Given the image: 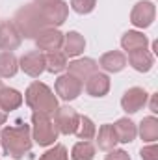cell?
Instances as JSON below:
<instances>
[{
  "label": "cell",
  "mask_w": 158,
  "mask_h": 160,
  "mask_svg": "<svg viewBox=\"0 0 158 160\" xmlns=\"http://www.w3.org/2000/svg\"><path fill=\"white\" fill-rule=\"evenodd\" d=\"M58 2H62V0H34V4L43 9V8H50V6H54V4H58Z\"/></svg>",
  "instance_id": "31"
},
{
  "label": "cell",
  "mask_w": 158,
  "mask_h": 160,
  "mask_svg": "<svg viewBox=\"0 0 158 160\" xmlns=\"http://www.w3.org/2000/svg\"><path fill=\"white\" fill-rule=\"evenodd\" d=\"M36 45L39 50H47V52H52V50H60L62 45H63V34L58 30V28H45L41 34H37L36 38Z\"/></svg>",
  "instance_id": "11"
},
{
  "label": "cell",
  "mask_w": 158,
  "mask_h": 160,
  "mask_svg": "<svg viewBox=\"0 0 158 160\" xmlns=\"http://www.w3.org/2000/svg\"><path fill=\"white\" fill-rule=\"evenodd\" d=\"M71 158L73 160H93L95 158V145L91 142H86V140L75 143V147L71 151Z\"/></svg>",
  "instance_id": "25"
},
{
  "label": "cell",
  "mask_w": 158,
  "mask_h": 160,
  "mask_svg": "<svg viewBox=\"0 0 158 160\" xmlns=\"http://www.w3.org/2000/svg\"><path fill=\"white\" fill-rule=\"evenodd\" d=\"M13 24L19 30L21 38H24V39H36L37 34H41L45 28H50L43 11L36 4H26L21 9H17V13L13 17Z\"/></svg>",
  "instance_id": "2"
},
{
  "label": "cell",
  "mask_w": 158,
  "mask_h": 160,
  "mask_svg": "<svg viewBox=\"0 0 158 160\" xmlns=\"http://www.w3.org/2000/svg\"><path fill=\"white\" fill-rule=\"evenodd\" d=\"M95 136H97V145H99L101 151H112L119 143L117 134L114 130V125H102Z\"/></svg>",
  "instance_id": "19"
},
{
  "label": "cell",
  "mask_w": 158,
  "mask_h": 160,
  "mask_svg": "<svg viewBox=\"0 0 158 160\" xmlns=\"http://www.w3.org/2000/svg\"><path fill=\"white\" fill-rule=\"evenodd\" d=\"M114 130H116V134H117V142H121V143H130V142H134L136 136H138V127H136V123L132 119H128V118H121V119L116 121Z\"/></svg>",
  "instance_id": "16"
},
{
  "label": "cell",
  "mask_w": 158,
  "mask_h": 160,
  "mask_svg": "<svg viewBox=\"0 0 158 160\" xmlns=\"http://www.w3.org/2000/svg\"><path fill=\"white\" fill-rule=\"evenodd\" d=\"M140 157H141V160H158V147L155 143H151L147 147H141Z\"/></svg>",
  "instance_id": "29"
},
{
  "label": "cell",
  "mask_w": 158,
  "mask_h": 160,
  "mask_svg": "<svg viewBox=\"0 0 158 160\" xmlns=\"http://www.w3.org/2000/svg\"><path fill=\"white\" fill-rule=\"evenodd\" d=\"M39 160H69V153L65 149V145H54L52 149H48L47 153H43Z\"/></svg>",
  "instance_id": "27"
},
{
  "label": "cell",
  "mask_w": 158,
  "mask_h": 160,
  "mask_svg": "<svg viewBox=\"0 0 158 160\" xmlns=\"http://www.w3.org/2000/svg\"><path fill=\"white\" fill-rule=\"evenodd\" d=\"M147 97L149 95L143 88H130L125 91V95L121 99V106L126 114H136L147 104Z\"/></svg>",
  "instance_id": "9"
},
{
  "label": "cell",
  "mask_w": 158,
  "mask_h": 160,
  "mask_svg": "<svg viewBox=\"0 0 158 160\" xmlns=\"http://www.w3.org/2000/svg\"><path fill=\"white\" fill-rule=\"evenodd\" d=\"M153 50L158 54V41H155V43H153Z\"/></svg>",
  "instance_id": "34"
},
{
  "label": "cell",
  "mask_w": 158,
  "mask_h": 160,
  "mask_svg": "<svg viewBox=\"0 0 158 160\" xmlns=\"http://www.w3.org/2000/svg\"><path fill=\"white\" fill-rule=\"evenodd\" d=\"M78 121H80V116L77 114V110H73L71 106H62V108H58L54 112V125H56L58 132H62L65 136L77 132Z\"/></svg>",
  "instance_id": "5"
},
{
  "label": "cell",
  "mask_w": 158,
  "mask_h": 160,
  "mask_svg": "<svg viewBox=\"0 0 158 160\" xmlns=\"http://www.w3.org/2000/svg\"><path fill=\"white\" fill-rule=\"evenodd\" d=\"M19 69V60L13 52H0V78L15 77Z\"/></svg>",
  "instance_id": "24"
},
{
  "label": "cell",
  "mask_w": 158,
  "mask_h": 160,
  "mask_svg": "<svg viewBox=\"0 0 158 160\" xmlns=\"http://www.w3.org/2000/svg\"><path fill=\"white\" fill-rule=\"evenodd\" d=\"M0 143L7 157L19 160L32 149V130L30 125L19 123L13 127H4L0 132Z\"/></svg>",
  "instance_id": "1"
},
{
  "label": "cell",
  "mask_w": 158,
  "mask_h": 160,
  "mask_svg": "<svg viewBox=\"0 0 158 160\" xmlns=\"http://www.w3.org/2000/svg\"><path fill=\"white\" fill-rule=\"evenodd\" d=\"M140 136L143 142H149V143H155L158 140V119L155 116H149V118H143L140 123V128H138Z\"/></svg>",
  "instance_id": "23"
},
{
  "label": "cell",
  "mask_w": 158,
  "mask_h": 160,
  "mask_svg": "<svg viewBox=\"0 0 158 160\" xmlns=\"http://www.w3.org/2000/svg\"><path fill=\"white\" fill-rule=\"evenodd\" d=\"M22 38L19 34V30L15 28L13 21H0V50L2 52H13L21 47Z\"/></svg>",
  "instance_id": "7"
},
{
  "label": "cell",
  "mask_w": 158,
  "mask_h": 160,
  "mask_svg": "<svg viewBox=\"0 0 158 160\" xmlns=\"http://www.w3.org/2000/svg\"><path fill=\"white\" fill-rule=\"evenodd\" d=\"M19 67L28 75V77H39L45 71V54L39 50H30L19 60Z\"/></svg>",
  "instance_id": "10"
},
{
  "label": "cell",
  "mask_w": 158,
  "mask_h": 160,
  "mask_svg": "<svg viewBox=\"0 0 158 160\" xmlns=\"http://www.w3.org/2000/svg\"><path fill=\"white\" fill-rule=\"evenodd\" d=\"M104 160H130V157L123 149H112V151H108V155H106Z\"/></svg>",
  "instance_id": "30"
},
{
  "label": "cell",
  "mask_w": 158,
  "mask_h": 160,
  "mask_svg": "<svg viewBox=\"0 0 158 160\" xmlns=\"http://www.w3.org/2000/svg\"><path fill=\"white\" fill-rule=\"evenodd\" d=\"M6 119H7V114L0 108V125H4V123H6Z\"/></svg>",
  "instance_id": "33"
},
{
  "label": "cell",
  "mask_w": 158,
  "mask_h": 160,
  "mask_svg": "<svg viewBox=\"0 0 158 160\" xmlns=\"http://www.w3.org/2000/svg\"><path fill=\"white\" fill-rule=\"evenodd\" d=\"M54 88H56V95H60V99H63V101H75L82 93L84 84H82V80H78L77 77H73V75L67 73V75H62L60 78L56 80Z\"/></svg>",
  "instance_id": "8"
},
{
  "label": "cell",
  "mask_w": 158,
  "mask_h": 160,
  "mask_svg": "<svg viewBox=\"0 0 158 160\" xmlns=\"http://www.w3.org/2000/svg\"><path fill=\"white\" fill-rule=\"evenodd\" d=\"M155 15H156L155 4L151 0H141V2H138L132 8V11H130V22L136 28H147V26L153 24Z\"/></svg>",
  "instance_id": "6"
},
{
  "label": "cell",
  "mask_w": 158,
  "mask_h": 160,
  "mask_svg": "<svg viewBox=\"0 0 158 160\" xmlns=\"http://www.w3.org/2000/svg\"><path fill=\"white\" fill-rule=\"evenodd\" d=\"M67 67H69V75L77 77L78 80H87L93 73H97L99 63L91 58H80V60L67 63Z\"/></svg>",
  "instance_id": "13"
},
{
  "label": "cell",
  "mask_w": 158,
  "mask_h": 160,
  "mask_svg": "<svg viewBox=\"0 0 158 160\" xmlns=\"http://www.w3.org/2000/svg\"><path fill=\"white\" fill-rule=\"evenodd\" d=\"M147 45H149V39L141 32H136V30H128L121 38V47L128 54L134 50H143V48H147Z\"/></svg>",
  "instance_id": "17"
},
{
  "label": "cell",
  "mask_w": 158,
  "mask_h": 160,
  "mask_svg": "<svg viewBox=\"0 0 158 160\" xmlns=\"http://www.w3.org/2000/svg\"><path fill=\"white\" fill-rule=\"evenodd\" d=\"M110 91V78L104 73H93L86 80V93L89 97H104Z\"/></svg>",
  "instance_id": "12"
},
{
  "label": "cell",
  "mask_w": 158,
  "mask_h": 160,
  "mask_svg": "<svg viewBox=\"0 0 158 160\" xmlns=\"http://www.w3.org/2000/svg\"><path fill=\"white\" fill-rule=\"evenodd\" d=\"M156 99H158V95L155 93V95L151 97V112H153V114H156V112H158V102H156Z\"/></svg>",
  "instance_id": "32"
},
{
  "label": "cell",
  "mask_w": 158,
  "mask_h": 160,
  "mask_svg": "<svg viewBox=\"0 0 158 160\" xmlns=\"http://www.w3.org/2000/svg\"><path fill=\"white\" fill-rule=\"evenodd\" d=\"M45 69L52 75L62 73L63 69H67V56L60 50H52L45 56Z\"/></svg>",
  "instance_id": "22"
},
{
  "label": "cell",
  "mask_w": 158,
  "mask_h": 160,
  "mask_svg": "<svg viewBox=\"0 0 158 160\" xmlns=\"http://www.w3.org/2000/svg\"><path fill=\"white\" fill-rule=\"evenodd\" d=\"M128 63H130L136 71L147 73V71H151L155 60H153V54H149L147 48H143V50H134V52H130V54H128Z\"/></svg>",
  "instance_id": "21"
},
{
  "label": "cell",
  "mask_w": 158,
  "mask_h": 160,
  "mask_svg": "<svg viewBox=\"0 0 158 160\" xmlns=\"http://www.w3.org/2000/svg\"><path fill=\"white\" fill-rule=\"evenodd\" d=\"M22 104V95L13 88H0V108L7 114Z\"/></svg>",
  "instance_id": "20"
},
{
  "label": "cell",
  "mask_w": 158,
  "mask_h": 160,
  "mask_svg": "<svg viewBox=\"0 0 158 160\" xmlns=\"http://www.w3.org/2000/svg\"><path fill=\"white\" fill-rule=\"evenodd\" d=\"M63 54L65 56H71V58H75V56H78L84 52V48H86V39L80 36L78 32H69V34H65L63 36Z\"/></svg>",
  "instance_id": "18"
},
{
  "label": "cell",
  "mask_w": 158,
  "mask_h": 160,
  "mask_svg": "<svg viewBox=\"0 0 158 160\" xmlns=\"http://www.w3.org/2000/svg\"><path fill=\"white\" fill-rule=\"evenodd\" d=\"M99 65L104 71H108V73H119L126 65V56L121 50H110V52H106V54L101 56Z\"/></svg>",
  "instance_id": "15"
},
{
  "label": "cell",
  "mask_w": 158,
  "mask_h": 160,
  "mask_svg": "<svg viewBox=\"0 0 158 160\" xmlns=\"http://www.w3.org/2000/svg\"><path fill=\"white\" fill-rule=\"evenodd\" d=\"M41 11H43V15H45V19H47L48 26L56 28V26H62V24L67 21L69 4H65V2L62 0V2H58V4H54V6H50V8H43Z\"/></svg>",
  "instance_id": "14"
},
{
  "label": "cell",
  "mask_w": 158,
  "mask_h": 160,
  "mask_svg": "<svg viewBox=\"0 0 158 160\" xmlns=\"http://www.w3.org/2000/svg\"><path fill=\"white\" fill-rule=\"evenodd\" d=\"M77 136H78L80 140H86V142H89L91 138H95V134H97V128H95V123L89 119V118H86V116H82L78 121V128H77V132H75Z\"/></svg>",
  "instance_id": "26"
},
{
  "label": "cell",
  "mask_w": 158,
  "mask_h": 160,
  "mask_svg": "<svg viewBox=\"0 0 158 160\" xmlns=\"http://www.w3.org/2000/svg\"><path fill=\"white\" fill-rule=\"evenodd\" d=\"M32 140L41 145V147H48L58 140V128L54 125V121L48 116L43 114H32Z\"/></svg>",
  "instance_id": "4"
},
{
  "label": "cell",
  "mask_w": 158,
  "mask_h": 160,
  "mask_svg": "<svg viewBox=\"0 0 158 160\" xmlns=\"http://www.w3.org/2000/svg\"><path fill=\"white\" fill-rule=\"evenodd\" d=\"M26 104L34 110V114H43V116H54L58 110V99L52 93V89L43 84V82H32L24 93Z\"/></svg>",
  "instance_id": "3"
},
{
  "label": "cell",
  "mask_w": 158,
  "mask_h": 160,
  "mask_svg": "<svg viewBox=\"0 0 158 160\" xmlns=\"http://www.w3.org/2000/svg\"><path fill=\"white\" fill-rule=\"evenodd\" d=\"M97 6V0H71V8L80 13V15H87L95 9Z\"/></svg>",
  "instance_id": "28"
}]
</instances>
